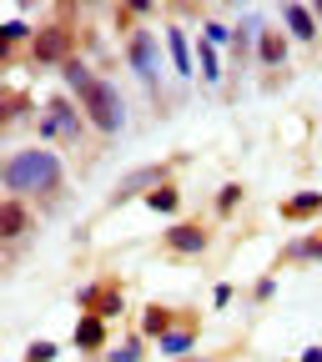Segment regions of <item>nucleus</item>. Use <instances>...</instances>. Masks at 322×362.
I'll return each mask as SVG.
<instances>
[{"instance_id": "obj_1", "label": "nucleus", "mask_w": 322, "mask_h": 362, "mask_svg": "<svg viewBox=\"0 0 322 362\" xmlns=\"http://www.w3.org/2000/svg\"><path fill=\"white\" fill-rule=\"evenodd\" d=\"M6 192L25 197L30 206H56L66 192V161L51 146H21L6 156Z\"/></svg>"}, {"instance_id": "obj_2", "label": "nucleus", "mask_w": 322, "mask_h": 362, "mask_svg": "<svg viewBox=\"0 0 322 362\" xmlns=\"http://www.w3.org/2000/svg\"><path fill=\"white\" fill-rule=\"evenodd\" d=\"M61 81H66L71 96L81 101V111H86V121H91L96 136H121L126 131V101H121V90L106 76H96L81 56L61 66Z\"/></svg>"}, {"instance_id": "obj_3", "label": "nucleus", "mask_w": 322, "mask_h": 362, "mask_svg": "<svg viewBox=\"0 0 322 362\" xmlns=\"http://www.w3.org/2000/svg\"><path fill=\"white\" fill-rule=\"evenodd\" d=\"M166 40H156V30H131L126 35V66L136 71V81H142L151 96L161 101V90H166Z\"/></svg>"}, {"instance_id": "obj_4", "label": "nucleus", "mask_w": 322, "mask_h": 362, "mask_svg": "<svg viewBox=\"0 0 322 362\" xmlns=\"http://www.w3.org/2000/svg\"><path fill=\"white\" fill-rule=\"evenodd\" d=\"M25 61H30L35 71H61L66 61H76V30H71V21H45V25H35V35H30V45H25Z\"/></svg>"}, {"instance_id": "obj_5", "label": "nucleus", "mask_w": 322, "mask_h": 362, "mask_svg": "<svg viewBox=\"0 0 322 362\" xmlns=\"http://www.w3.org/2000/svg\"><path fill=\"white\" fill-rule=\"evenodd\" d=\"M76 307H81V312L106 317V322H116V317L126 312V287H121V282H111V277H96V282H86V287L76 292Z\"/></svg>"}, {"instance_id": "obj_6", "label": "nucleus", "mask_w": 322, "mask_h": 362, "mask_svg": "<svg viewBox=\"0 0 322 362\" xmlns=\"http://www.w3.org/2000/svg\"><path fill=\"white\" fill-rule=\"evenodd\" d=\"M161 181H171V161H151V166H136V171H126V176L116 181V192H111V206H126L131 197H146V192H156Z\"/></svg>"}, {"instance_id": "obj_7", "label": "nucleus", "mask_w": 322, "mask_h": 362, "mask_svg": "<svg viewBox=\"0 0 322 362\" xmlns=\"http://www.w3.org/2000/svg\"><path fill=\"white\" fill-rule=\"evenodd\" d=\"M45 116H51L56 126H61V136L76 146V141H86V131H91V121H86V111H81V101L71 96V90H56L51 101H45Z\"/></svg>"}, {"instance_id": "obj_8", "label": "nucleus", "mask_w": 322, "mask_h": 362, "mask_svg": "<svg viewBox=\"0 0 322 362\" xmlns=\"http://www.w3.org/2000/svg\"><path fill=\"white\" fill-rule=\"evenodd\" d=\"M161 247L171 257H202L212 247V232H207V221H171L166 237H161Z\"/></svg>"}, {"instance_id": "obj_9", "label": "nucleus", "mask_w": 322, "mask_h": 362, "mask_svg": "<svg viewBox=\"0 0 322 362\" xmlns=\"http://www.w3.org/2000/svg\"><path fill=\"white\" fill-rule=\"evenodd\" d=\"M106 342H111V322L96 312H81L76 327H71V347L86 352V357H106Z\"/></svg>"}, {"instance_id": "obj_10", "label": "nucleus", "mask_w": 322, "mask_h": 362, "mask_svg": "<svg viewBox=\"0 0 322 362\" xmlns=\"http://www.w3.org/2000/svg\"><path fill=\"white\" fill-rule=\"evenodd\" d=\"M197 337H202V317H197V312H181V322L156 342V352H166V357H192Z\"/></svg>"}, {"instance_id": "obj_11", "label": "nucleus", "mask_w": 322, "mask_h": 362, "mask_svg": "<svg viewBox=\"0 0 322 362\" xmlns=\"http://www.w3.org/2000/svg\"><path fill=\"white\" fill-rule=\"evenodd\" d=\"M282 25H287V35H292V40H302V45H317V30H322V21L312 16V6H307V0H282Z\"/></svg>"}, {"instance_id": "obj_12", "label": "nucleus", "mask_w": 322, "mask_h": 362, "mask_svg": "<svg viewBox=\"0 0 322 362\" xmlns=\"http://www.w3.org/2000/svg\"><path fill=\"white\" fill-rule=\"evenodd\" d=\"M287 51H292V35L277 30V25H262V35H257V61H262L267 71H282V66H287Z\"/></svg>"}, {"instance_id": "obj_13", "label": "nucleus", "mask_w": 322, "mask_h": 362, "mask_svg": "<svg viewBox=\"0 0 322 362\" xmlns=\"http://www.w3.org/2000/svg\"><path fill=\"white\" fill-rule=\"evenodd\" d=\"M161 40H166V56H171L176 76H181V81H192V76H197V61H192V40H187V30H181L176 21H166Z\"/></svg>"}, {"instance_id": "obj_14", "label": "nucleus", "mask_w": 322, "mask_h": 362, "mask_svg": "<svg viewBox=\"0 0 322 362\" xmlns=\"http://www.w3.org/2000/svg\"><path fill=\"white\" fill-rule=\"evenodd\" d=\"M25 232H30V202L6 192V202H0V237H6V242H21Z\"/></svg>"}, {"instance_id": "obj_15", "label": "nucleus", "mask_w": 322, "mask_h": 362, "mask_svg": "<svg viewBox=\"0 0 322 362\" xmlns=\"http://www.w3.org/2000/svg\"><path fill=\"white\" fill-rule=\"evenodd\" d=\"M176 322H181V312H176V307H166V302H146V307H142V327H136V332H142L146 342H161Z\"/></svg>"}, {"instance_id": "obj_16", "label": "nucleus", "mask_w": 322, "mask_h": 362, "mask_svg": "<svg viewBox=\"0 0 322 362\" xmlns=\"http://www.w3.org/2000/svg\"><path fill=\"white\" fill-rule=\"evenodd\" d=\"M277 216L292 221V226H297V221H317V216H322V192H312V187H307V192H292V197L277 206Z\"/></svg>"}, {"instance_id": "obj_17", "label": "nucleus", "mask_w": 322, "mask_h": 362, "mask_svg": "<svg viewBox=\"0 0 322 362\" xmlns=\"http://www.w3.org/2000/svg\"><path fill=\"white\" fill-rule=\"evenodd\" d=\"M282 262H297V267H312V262H322V232L292 237V242L282 247Z\"/></svg>"}, {"instance_id": "obj_18", "label": "nucleus", "mask_w": 322, "mask_h": 362, "mask_svg": "<svg viewBox=\"0 0 322 362\" xmlns=\"http://www.w3.org/2000/svg\"><path fill=\"white\" fill-rule=\"evenodd\" d=\"M142 206H146L151 216H176V211H181V192H176V181H161L156 192H146V197H142Z\"/></svg>"}, {"instance_id": "obj_19", "label": "nucleus", "mask_w": 322, "mask_h": 362, "mask_svg": "<svg viewBox=\"0 0 322 362\" xmlns=\"http://www.w3.org/2000/svg\"><path fill=\"white\" fill-rule=\"evenodd\" d=\"M197 71H202V81H207V86H217V81H222V61H217V40H207V35L197 40Z\"/></svg>"}, {"instance_id": "obj_20", "label": "nucleus", "mask_w": 322, "mask_h": 362, "mask_svg": "<svg viewBox=\"0 0 322 362\" xmlns=\"http://www.w3.org/2000/svg\"><path fill=\"white\" fill-rule=\"evenodd\" d=\"M247 202V187H242V181H226V187L217 192V202H212V211L226 221V216H237V206Z\"/></svg>"}, {"instance_id": "obj_21", "label": "nucleus", "mask_w": 322, "mask_h": 362, "mask_svg": "<svg viewBox=\"0 0 322 362\" xmlns=\"http://www.w3.org/2000/svg\"><path fill=\"white\" fill-rule=\"evenodd\" d=\"M142 357H146V337L142 332H131L116 347H106V362H142Z\"/></svg>"}, {"instance_id": "obj_22", "label": "nucleus", "mask_w": 322, "mask_h": 362, "mask_svg": "<svg viewBox=\"0 0 322 362\" xmlns=\"http://www.w3.org/2000/svg\"><path fill=\"white\" fill-rule=\"evenodd\" d=\"M0 35H6V61H16V51H21V40H30L35 30H30L25 21H6V25H0Z\"/></svg>"}, {"instance_id": "obj_23", "label": "nucleus", "mask_w": 322, "mask_h": 362, "mask_svg": "<svg viewBox=\"0 0 322 362\" xmlns=\"http://www.w3.org/2000/svg\"><path fill=\"white\" fill-rule=\"evenodd\" d=\"M56 357H61V342H51V337H40V342L25 347V362H56Z\"/></svg>"}, {"instance_id": "obj_24", "label": "nucleus", "mask_w": 322, "mask_h": 362, "mask_svg": "<svg viewBox=\"0 0 322 362\" xmlns=\"http://www.w3.org/2000/svg\"><path fill=\"white\" fill-rule=\"evenodd\" d=\"M30 101L21 96V90H6V106H0V121H6V126H16L21 121V111H25Z\"/></svg>"}, {"instance_id": "obj_25", "label": "nucleus", "mask_w": 322, "mask_h": 362, "mask_svg": "<svg viewBox=\"0 0 322 362\" xmlns=\"http://www.w3.org/2000/svg\"><path fill=\"white\" fill-rule=\"evenodd\" d=\"M202 35H207V40H217V45H232V30H226L222 21H207V25H202Z\"/></svg>"}, {"instance_id": "obj_26", "label": "nucleus", "mask_w": 322, "mask_h": 362, "mask_svg": "<svg viewBox=\"0 0 322 362\" xmlns=\"http://www.w3.org/2000/svg\"><path fill=\"white\" fill-rule=\"evenodd\" d=\"M156 0H121V16H151Z\"/></svg>"}, {"instance_id": "obj_27", "label": "nucleus", "mask_w": 322, "mask_h": 362, "mask_svg": "<svg viewBox=\"0 0 322 362\" xmlns=\"http://www.w3.org/2000/svg\"><path fill=\"white\" fill-rule=\"evenodd\" d=\"M272 292H277V277H272V272H267V277H257V287H252V297H257V302H267Z\"/></svg>"}, {"instance_id": "obj_28", "label": "nucleus", "mask_w": 322, "mask_h": 362, "mask_svg": "<svg viewBox=\"0 0 322 362\" xmlns=\"http://www.w3.org/2000/svg\"><path fill=\"white\" fill-rule=\"evenodd\" d=\"M212 302H217V307H226V302H232V282H217V292H212Z\"/></svg>"}, {"instance_id": "obj_29", "label": "nucleus", "mask_w": 322, "mask_h": 362, "mask_svg": "<svg viewBox=\"0 0 322 362\" xmlns=\"http://www.w3.org/2000/svg\"><path fill=\"white\" fill-rule=\"evenodd\" d=\"M297 362H322V347H317V342H312V347H302V352H297Z\"/></svg>"}, {"instance_id": "obj_30", "label": "nucleus", "mask_w": 322, "mask_h": 362, "mask_svg": "<svg viewBox=\"0 0 322 362\" xmlns=\"http://www.w3.org/2000/svg\"><path fill=\"white\" fill-rule=\"evenodd\" d=\"M222 6H226V11H247V6H252V0H222Z\"/></svg>"}, {"instance_id": "obj_31", "label": "nucleus", "mask_w": 322, "mask_h": 362, "mask_svg": "<svg viewBox=\"0 0 322 362\" xmlns=\"http://www.w3.org/2000/svg\"><path fill=\"white\" fill-rule=\"evenodd\" d=\"M307 6H312V16H317V21H322V0H307Z\"/></svg>"}, {"instance_id": "obj_32", "label": "nucleus", "mask_w": 322, "mask_h": 362, "mask_svg": "<svg viewBox=\"0 0 322 362\" xmlns=\"http://www.w3.org/2000/svg\"><path fill=\"white\" fill-rule=\"evenodd\" d=\"M176 362H212V357H197V352H192V357H176Z\"/></svg>"}, {"instance_id": "obj_33", "label": "nucleus", "mask_w": 322, "mask_h": 362, "mask_svg": "<svg viewBox=\"0 0 322 362\" xmlns=\"http://www.w3.org/2000/svg\"><path fill=\"white\" fill-rule=\"evenodd\" d=\"M76 6H96V0H76Z\"/></svg>"}]
</instances>
